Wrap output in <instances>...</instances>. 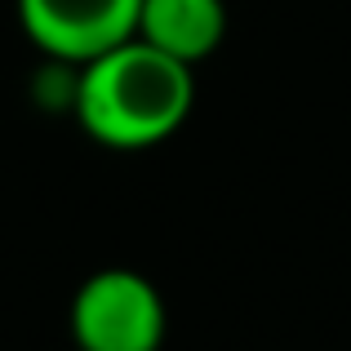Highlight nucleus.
<instances>
[{
	"mask_svg": "<svg viewBox=\"0 0 351 351\" xmlns=\"http://www.w3.org/2000/svg\"><path fill=\"white\" fill-rule=\"evenodd\" d=\"M138 36L196 67V62H205L223 45L227 5L223 0H143Z\"/></svg>",
	"mask_w": 351,
	"mask_h": 351,
	"instance_id": "obj_4",
	"label": "nucleus"
},
{
	"mask_svg": "<svg viewBox=\"0 0 351 351\" xmlns=\"http://www.w3.org/2000/svg\"><path fill=\"white\" fill-rule=\"evenodd\" d=\"M67 325L76 351H160L169 311L143 271L103 267L80 280Z\"/></svg>",
	"mask_w": 351,
	"mask_h": 351,
	"instance_id": "obj_2",
	"label": "nucleus"
},
{
	"mask_svg": "<svg viewBox=\"0 0 351 351\" xmlns=\"http://www.w3.org/2000/svg\"><path fill=\"white\" fill-rule=\"evenodd\" d=\"M138 9L143 0H18V23L45 58L80 67L138 36Z\"/></svg>",
	"mask_w": 351,
	"mask_h": 351,
	"instance_id": "obj_3",
	"label": "nucleus"
},
{
	"mask_svg": "<svg viewBox=\"0 0 351 351\" xmlns=\"http://www.w3.org/2000/svg\"><path fill=\"white\" fill-rule=\"evenodd\" d=\"M196 107V67L156 49L143 36L103 49L76 67L71 116L112 152L160 147L187 125Z\"/></svg>",
	"mask_w": 351,
	"mask_h": 351,
	"instance_id": "obj_1",
	"label": "nucleus"
}]
</instances>
